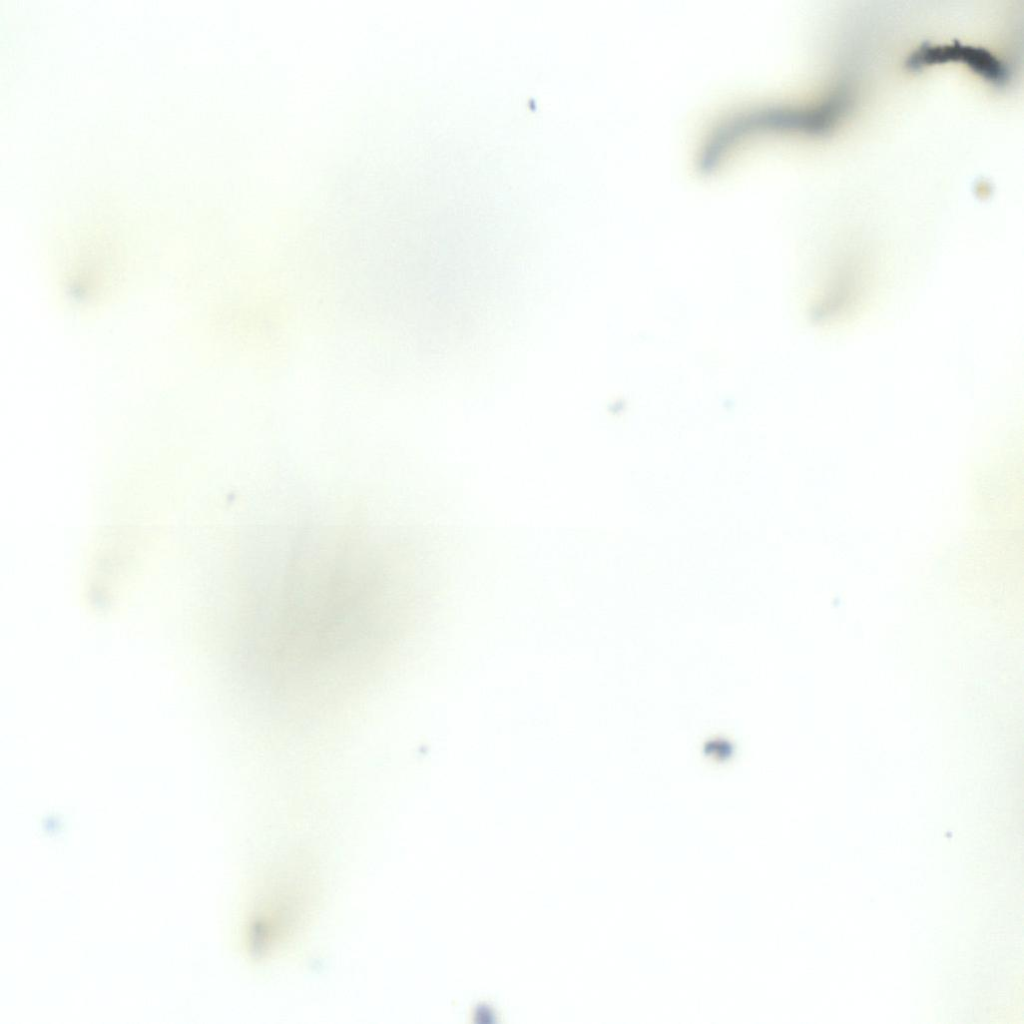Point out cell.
Masks as SVG:
<instances>
[{
  "mask_svg": "<svg viewBox=\"0 0 1024 1024\" xmlns=\"http://www.w3.org/2000/svg\"><path fill=\"white\" fill-rule=\"evenodd\" d=\"M949 61L964 63L994 85L1003 86L1010 80V70L1001 59L985 48L957 41L944 45L923 44L908 57L906 64L914 70Z\"/></svg>",
  "mask_w": 1024,
  "mask_h": 1024,
  "instance_id": "6da1fadb",
  "label": "cell"
}]
</instances>
